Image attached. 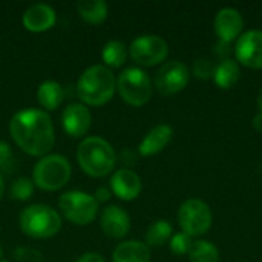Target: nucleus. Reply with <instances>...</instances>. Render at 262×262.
Masks as SVG:
<instances>
[{
  "instance_id": "obj_19",
  "label": "nucleus",
  "mask_w": 262,
  "mask_h": 262,
  "mask_svg": "<svg viewBox=\"0 0 262 262\" xmlns=\"http://www.w3.org/2000/svg\"><path fill=\"white\" fill-rule=\"evenodd\" d=\"M63 98H64L63 88L55 80H46L37 89V100H38L40 106L45 109V112L58 109Z\"/></svg>"
},
{
  "instance_id": "obj_23",
  "label": "nucleus",
  "mask_w": 262,
  "mask_h": 262,
  "mask_svg": "<svg viewBox=\"0 0 262 262\" xmlns=\"http://www.w3.org/2000/svg\"><path fill=\"white\" fill-rule=\"evenodd\" d=\"M173 233V227L169 221L166 220H158L155 223H152L146 232V246L149 247H161L163 244H166Z\"/></svg>"
},
{
  "instance_id": "obj_4",
  "label": "nucleus",
  "mask_w": 262,
  "mask_h": 262,
  "mask_svg": "<svg viewBox=\"0 0 262 262\" xmlns=\"http://www.w3.org/2000/svg\"><path fill=\"white\" fill-rule=\"evenodd\" d=\"M21 232L34 239H48L61 229V216L46 204H32L21 210L18 216Z\"/></svg>"
},
{
  "instance_id": "obj_8",
  "label": "nucleus",
  "mask_w": 262,
  "mask_h": 262,
  "mask_svg": "<svg viewBox=\"0 0 262 262\" xmlns=\"http://www.w3.org/2000/svg\"><path fill=\"white\" fill-rule=\"evenodd\" d=\"M178 223L183 233L192 236L204 235L212 226L210 207L198 198L186 200L178 210Z\"/></svg>"
},
{
  "instance_id": "obj_26",
  "label": "nucleus",
  "mask_w": 262,
  "mask_h": 262,
  "mask_svg": "<svg viewBox=\"0 0 262 262\" xmlns=\"http://www.w3.org/2000/svg\"><path fill=\"white\" fill-rule=\"evenodd\" d=\"M192 244H193L192 238L189 235L183 233V232L175 233L170 238V250L175 255H186V253H189Z\"/></svg>"
},
{
  "instance_id": "obj_25",
  "label": "nucleus",
  "mask_w": 262,
  "mask_h": 262,
  "mask_svg": "<svg viewBox=\"0 0 262 262\" xmlns=\"http://www.w3.org/2000/svg\"><path fill=\"white\" fill-rule=\"evenodd\" d=\"M34 195V183L26 177L17 178L9 187V196L15 201H28Z\"/></svg>"
},
{
  "instance_id": "obj_1",
  "label": "nucleus",
  "mask_w": 262,
  "mask_h": 262,
  "mask_svg": "<svg viewBox=\"0 0 262 262\" xmlns=\"http://www.w3.org/2000/svg\"><path fill=\"white\" fill-rule=\"evenodd\" d=\"M14 143L31 157H45L55 143V130L48 112L37 107L20 109L9 120Z\"/></svg>"
},
{
  "instance_id": "obj_36",
  "label": "nucleus",
  "mask_w": 262,
  "mask_h": 262,
  "mask_svg": "<svg viewBox=\"0 0 262 262\" xmlns=\"http://www.w3.org/2000/svg\"><path fill=\"white\" fill-rule=\"evenodd\" d=\"M0 262H5V261H0Z\"/></svg>"
},
{
  "instance_id": "obj_13",
  "label": "nucleus",
  "mask_w": 262,
  "mask_h": 262,
  "mask_svg": "<svg viewBox=\"0 0 262 262\" xmlns=\"http://www.w3.org/2000/svg\"><path fill=\"white\" fill-rule=\"evenodd\" d=\"M100 226L106 236L121 239L130 230V216L121 207L111 204L103 209L100 216Z\"/></svg>"
},
{
  "instance_id": "obj_22",
  "label": "nucleus",
  "mask_w": 262,
  "mask_h": 262,
  "mask_svg": "<svg viewBox=\"0 0 262 262\" xmlns=\"http://www.w3.org/2000/svg\"><path fill=\"white\" fill-rule=\"evenodd\" d=\"M127 48L120 40H109L101 51V58L104 61L106 68H121L126 63L127 58Z\"/></svg>"
},
{
  "instance_id": "obj_6",
  "label": "nucleus",
  "mask_w": 262,
  "mask_h": 262,
  "mask_svg": "<svg viewBox=\"0 0 262 262\" xmlns=\"http://www.w3.org/2000/svg\"><path fill=\"white\" fill-rule=\"evenodd\" d=\"M120 97L130 106H144L152 97V81L140 68H126L117 78Z\"/></svg>"
},
{
  "instance_id": "obj_30",
  "label": "nucleus",
  "mask_w": 262,
  "mask_h": 262,
  "mask_svg": "<svg viewBox=\"0 0 262 262\" xmlns=\"http://www.w3.org/2000/svg\"><path fill=\"white\" fill-rule=\"evenodd\" d=\"M111 195H112L111 189H107V187H98V189L95 190V193H94V198H95L97 203L100 204V203L109 201V200H111Z\"/></svg>"
},
{
  "instance_id": "obj_17",
  "label": "nucleus",
  "mask_w": 262,
  "mask_h": 262,
  "mask_svg": "<svg viewBox=\"0 0 262 262\" xmlns=\"http://www.w3.org/2000/svg\"><path fill=\"white\" fill-rule=\"evenodd\" d=\"M173 129L169 124H158L150 129L138 146V154L141 157H150L161 152L172 140Z\"/></svg>"
},
{
  "instance_id": "obj_15",
  "label": "nucleus",
  "mask_w": 262,
  "mask_h": 262,
  "mask_svg": "<svg viewBox=\"0 0 262 262\" xmlns=\"http://www.w3.org/2000/svg\"><path fill=\"white\" fill-rule=\"evenodd\" d=\"M21 21L23 26L31 32H45L55 25L57 14L52 6L46 3H35L23 12Z\"/></svg>"
},
{
  "instance_id": "obj_18",
  "label": "nucleus",
  "mask_w": 262,
  "mask_h": 262,
  "mask_svg": "<svg viewBox=\"0 0 262 262\" xmlns=\"http://www.w3.org/2000/svg\"><path fill=\"white\" fill-rule=\"evenodd\" d=\"M114 262H149L150 249L141 241H124L118 244L112 253Z\"/></svg>"
},
{
  "instance_id": "obj_2",
  "label": "nucleus",
  "mask_w": 262,
  "mask_h": 262,
  "mask_svg": "<svg viewBox=\"0 0 262 262\" xmlns=\"http://www.w3.org/2000/svg\"><path fill=\"white\" fill-rule=\"evenodd\" d=\"M117 78L104 64H92L77 81V95L84 106H103L112 100Z\"/></svg>"
},
{
  "instance_id": "obj_31",
  "label": "nucleus",
  "mask_w": 262,
  "mask_h": 262,
  "mask_svg": "<svg viewBox=\"0 0 262 262\" xmlns=\"http://www.w3.org/2000/svg\"><path fill=\"white\" fill-rule=\"evenodd\" d=\"M75 262H106L104 258L100 255V253H95V252H88V253H83L78 259Z\"/></svg>"
},
{
  "instance_id": "obj_14",
  "label": "nucleus",
  "mask_w": 262,
  "mask_h": 262,
  "mask_svg": "<svg viewBox=\"0 0 262 262\" xmlns=\"http://www.w3.org/2000/svg\"><path fill=\"white\" fill-rule=\"evenodd\" d=\"M141 187V180L132 169H118L111 177V192L123 201L135 200L140 195Z\"/></svg>"
},
{
  "instance_id": "obj_34",
  "label": "nucleus",
  "mask_w": 262,
  "mask_h": 262,
  "mask_svg": "<svg viewBox=\"0 0 262 262\" xmlns=\"http://www.w3.org/2000/svg\"><path fill=\"white\" fill-rule=\"evenodd\" d=\"M258 107H259V111L262 112V88L259 89V94H258Z\"/></svg>"
},
{
  "instance_id": "obj_12",
  "label": "nucleus",
  "mask_w": 262,
  "mask_h": 262,
  "mask_svg": "<svg viewBox=\"0 0 262 262\" xmlns=\"http://www.w3.org/2000/svg\"><path fill=\"white\" fill-rule=\"evenodd\" d=\"M92 123V115L83 103H71L69 106L64 107L61 114V124L64 132L69 137L80 138L83 137Z\"/></svg>"
},
{
  "instance_id": "obj_21",
  "label": "nucleus",
  "mask_w": 262,
  "mask_h": 262,
  "mask_svg": "<svg viewBox=\"0 0 262 262\" xmlns=\"http://www.w3.org/2000/svg\"><path fill=\"white\" fill-rule=\"evenodd\" d=\"M239 74L241 72H239L238 61H235L232 58H223V61H220L215 66L213 80L221 89H230L239 80Z\"/></svg>"
},
{
  "instance_id": "obj_10",
  "label": "nucleus",
  "mask_w": 262,
  "mask_h": 262,
  "mask_svg": "<svg viewBox=\"0 0 262 262\" xmlns=\"http://www.w3.org/2000/svg\"><path fill=\"white\" fill-rule=\"evenodd\" d=\"M189 68L178 60L164 63L155 74V88L163 95H175L189 83Z\"/></svg>"
},
{
  "instance_id": "obj_33",
  "label": "nucleus",
  "mask_w": 262,
  "mask_h": 262,
  "mask_svg": "<svg viewBox=\"0 0 262 262\" xmlns=\"http://www.w3.org/2000/svg\"><path fill=\"white\" fill-rule=\"evenodd\" d=\"M3 192H5V184H3V177H2V173H0V200H2V196H3Z\"/></svg>"
},
{
  "instance_id": "obj_32",
  "label": "nucleus",
  "mask_w": 262,
  "mask_h": 262,
  "mask_svg": "<svg viewBox=\"0 0 262 262\" xmlns=\"http://www.w3.org/2000/svg\"><path fill=\"white\" fill-rule=\"evenodd\" d=\"M253 127H255L258 132H262V112L255 115V118H253Z\"/></svg>"
},
{
  "instance_id": "obj_28",
  "label": "nucleus",
  "mask_w": 262,
  "mask_h": 262,
  "mask_svg": "<svg viewBox=\"0 0 262 262\" xmlns=\"http://www.w3.org/2000/svg\"><path fill=\"white\" fill-rule=\"evenodd\" d=\"M14 259L17 262H43L41 253L31 247H17L14 250Z\"/></svg>"
},
{
  "instance_id": "obj_35",
  "label": "nucleus",
  "mask_w": 262,
  "mask_h": 262,
  "mask_svg": "<svg viewBox=\"0 0 262 262\" xmlns=\"http://www.w3.org/2000/svg\"><path fill=\"white\" fill-rule=\"evenodd\" d=\"M3 256V249H2V246H0V258Z\"/></svg>"
},
{
  "instance_id": "obj_7",
  "label": "nucleus",
  "mask_w": 262,
  "mask_h": 262,
  "mask_svg": "<svg viewBox=\"0 0 262 262\" xmlns=\"http://www.w3.org/2000/svg\"><path fill=\"white\" fill-rule=\"evenodd\" d=\"M58 209L69 223L77 226L91 224L98 215V203L94 195L81 190L64 192L58 200Z\"/></svg>"
},
{
  "instance_id": "obj_3",
  "label": "nucleus",
  "mask_w": 262,
  "mask_h": 262,
  "mask_svg": "<svg viewBox=\"0 0 262 262\" xmlns=\"http://www.w3.org/2000/svg\"><path fill=\"white\" fill-rule=\"evenodd\" d=\"M77 161L86 175L103 178L114 170L117 155L111 143L104 138L86 137L77 147Z\"/></svg>"
},
{
  "instance_id": "obj_24",
  "label": "nucleus",
  "mask_w": 262,
  "mask_h": 262,
  "mask_svg": "<svg viewBox=\"0 0 262 262\" xmlns=\"http://www.w3.org/2000/svg\"><path fill=\"white\" fill-rule=\"evenodd\" d=\"M220 252L215 244L210 241H193L189 250V261L190 262H218Z\"/></svg>"
},
{
  "instance_id": "obj_27",
  "label": "nucleus",
  "mask_w": 262,
  "mask_h": 262,
  "mask_svg": "<svg viewBox=\"0 0 262 262\" xmlns=\"http://www.w3.org/2000/svg\"><path fill=\"white\" fill-rule=\"evenodd\" d=\"M192 71H193L195 77L203 78V80H207V78L213 77L215 66H213V63L209 58H198V60H195Z\"/></svg>"
},
{
  "instance_id": "obj_5",
  "label": "nucleus",
  "mask_w": 262,
  "mask_h": 262,
  "mask_svg": "<svg viewBox=\"0 0 262 262\" xmlns=\"http://www.w3.org/2000/svg\"><path fill=\"white\" fill-rule=\"evenodd\" d=\"M71 172V163L66 157L48 154L35 163L32 169V183L41 190L55 192L68 184Z\"/></svg>"
},
{
  "instance_id": "obj_20",
  "label": "nucleus",
  "mask_w": 262,
  "mask_h": 262,
  "mask_svg": "<svg viewBox=\"0 0 262 262\" xmlns=\"http://www.w3.org/2000/svg\"><path fill=\"white\" fill-rule=\"evenodd\" d=\"M78 15L89 25H100L107 18V3L104 0H80L75 5Z\"/></svg>"
},
{
  "instance_id": "obj_29",
  "label": "nucleus",
  "mask_w": 262,
  "mask_h": 262,
  "mask_svg": "<svg viewBox=\"0 0 262 262\" xmlns=\"http://www.w3.org/2000/svg\"><path fill=\"white\" fill-rule=\"evenodd\" d=\"M14 154H12V149L9 146V143L0 140V167L6 166L11 160H12Z\"/></svg>"
},
{
  "instance_id": "obj_11",
  "label": "nucleus",
  "mask_w": 262,
  "mask_h": 262,
  "mask_svg": "<svg viewBox=\"0 0 262 262\" xmlns=\"http://www.w3.org/2000/svg\"><path fill=\"white\" fill-rule=\"evenodd\" d=\"M235 55L244 66L262 69V31L252 29L239 35L235 46Z\"/></svg>"
},
{
  "instance_id": "obj_9",
  "label": "nucleus",
  "mask_w": 262,
  "mask_h": 262,
  "mask_svg": "<svg viewBox=\"0 0 262 262\" xmlns=\"http://www.w3.org/2000/svg\"><path fill=\"white\" fill-rule=\"evenodd\" d=\"M169 54L167 41L155 34H144L132 40L129 46L130 58L141 66H155L166 60Z\"/></svg>"
},
{
  "instance_id": "obj_16",
  "label": "nucleus",
  "mask_w": 262,
  "mask_h": 262,
  "mask_svg": "<svg viewBox=\"0 0 262 262\" xmlns=\"http://www.w3.org/2000/svg\"><path fill=\"white\" fill-rule=\"evenodd\" d=\"M243 26H244L243 15L235 8H223L215 15V31L221 38V41L226 43L233 41L243 31Z\"/></svg>"
}]
</instances>
